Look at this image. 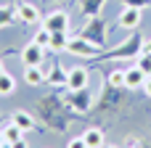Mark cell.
<instances>
[{"label":"cell","mask_w":151,"mask_h":148,"mask_svg":"<svg viewBox=\"0 0 151 148\" xmlns=\"http://www.w3.org/2000/svg\"><path fill=\"white\" fill-rule=\"evenodd\" d=\"M80 37L90 40L93 45H104V42H106V26H104V19L93 16V19H90V24H88V29H82V34H80Z\"/></svg>","instance_id":"cell-1"},{"label":"cell","mask_w":151,"mask_h":148,"mask_svg":"<svg viewBox=\"0 0 151 148\" xmlns=\"http://www.w3.org/2000/svg\"><path fill=\"white\" fill-rule=\"evenodd\" d=\"M42 26L50 32H69V13L66 11H50L42 19Z\"/></svg>","instance_id":"cell-2"},{"label":"cell","mask_w":151,"mask_h":148,"mask_svg":"<svg viewBox=\"0 0 151 148\" xmlns=\"http://www.w3.org/2000/svg\"><path fill=\"white\" fill-rule=\"evenodd\" d=\"M21 61H24V66H40L45 61V48H40L37 42H29L21 50Z\"/></svg>","instance_id":"cell-3"},{"label":"cell","mask_w":151,"mask_h":148,"mask_svg":"<svg viewBox=\"0 0 151 148\" xmlns=\"http://www.w3.org/2000/svg\"><path fill=\"white\" fill-rule=\"evenodd\" d=\"M16 19H19L21 24H37V21H42L37 5H32V3H19V5H16Z\"/></svg>","instance_id":"cell-4"},{"label":"cell","mask_w":151,"mask_h":148,"mask_svg":"<svg viewBox=\"0 0 151 148\" xmlns=\"http://www.w3.org/2000/svg\"><path fill=\"white\" fill-rule=\"evenodd\" d=\"M66 50H69V53H74V56H98V45H93V42H90V40H85V37L69 40Z\"/></svg>","instance_id":"cell-5"},{"label":"cell","mask_w":151,"mask_h":148,"mask_svg":"<svg viewBox=\"0 0 151 148\" xmlns=\"http://www.w3.org/2000/svg\"><path fill=\"white\" fill-rule=\"evenodd\" d=\"M66 87L69 90H85L88 87V69L85 66H72L69 77H66Z\"/></svg>","instance_id":"cell-6"},{"label":"cell","mask_w":151,"mask_h":148,"mask_svg":"<svg viewBox=\"0 0 151 148\" xmlns=\"http://www.w3.org/2000/svg\"><path fill=\"white\" fill-rule=\"evenodd\" d=\"M138 24H141V8H122V13H119V26L122 29H138Z\"/></svg>","instance_id":"cell-7"},{"label":"cell","mask_w":151,"mask_h":148,"mask_svg":"<svg viewBox=\"0 0 151 148\" xmlns=\"http://www.w3.org/2000/svg\"><path fill=\"white\" fill-rule=\"evenodd\" d=\"M66 77H69V69H61V66L45 69V82H50L53 87H66Z\"/></svg>","instance_id":"cell-8"},{"label":"cell","mask_w":151,"mask_h":148,"mask_svg":"<svg viewBox=\"0 0 151 148\" xmlns=\"http://www.w3.org/2000/svg\"><path fill=\"white\" fill-rule=\"evenodd\" d=\"M0 132H3V140H5V143H19V140H24V130H21L16 122H3V124H0Z\"/></svg>","instance_id":"cell-9"},{"label":"cell","mask_w":151,"mask_h":148,"mask_svg":"<svg viewBox=\"0 0 151 148\" xmlns=\"http://www.w3.org/2000/svg\"><path fill=\"white\" fill-rule=\"evenodd\" d=\"M24 82L32 85V87L42 85V82H45V69H42V64H40V66H24Z\"/></svg>","instance_id":"cell-10"},{"label":"cell","mask_w":151,"mask_h":148,"mask_svg":"<svg viewBox=\"0 0 151 148\" xmlns=\"http://www.w3.org/2000/svg\"><path fill=\"white\" fill-rule=\"evenodd\" d=\"M143 82H146V74H143L138 66H130V69H125V87L135 90V87H143Z\"/></svg>","instance_id":"cell-11"},{"label":"cell","mask_w":151,"mask_h":148,"mask_svg":"<svg viewBox=\"0 0 151 148\" xmlns=\"http://www.w3.org/2000/svg\"><path fill=\"white\" fill-rule=\"evenodd\" d=\"M72 109L74 111H88L90 109V95H88V87L85 90H72Z\"/></svg>","instance_id":"cell-12"},{"label":"cell","mask_w":151,"mask_h":148,"mask_svg":"<svg viewBox=\"0 0 151 148\" xmlns=\"http://www.w3.org/2000/svg\"><path fill=\"white\" fill-rule=\"evenodd\" d=\"M82 138H85L88 148H104V132H101L98 127H88V130L82 132Z\"/></svg>","instance_id":"cell-13"},{"label":"cell","mask_w":151,"mask_h":148,"mask_svg":"<svg viewBox=\"0 0 151 148\" xmlns=\"http://www.w3.org/2000/svg\"><path fill=\"white\" fill-rule=\"evenodd\" d=\"M11 122H16L24 132L35 130V119H32V114H27V111H13V114H11Z\"/></svg>","instance_id":"cell-14"},{"label":"cell","mask_w":151,"mask_h":148,"mask_svg":"<svg viewBox=\"0 0 151 148\" xmlns=\"http://www.w3.org/2000/svg\"><path fill=\"white\" fill-rule=\"evenodd\" d=\"M66 45H69V32H53V37H50V50H66Z\"/></svg>","instance_id":"cell-15"},{"label":"cell","mask_w":151,"mask_h":148,"mask_svg":"<svg viewBox=\"0 0 151 148\" xmlns=\"http://www.w3.org/2000/svg\"><path fill=\"white\" fill-rule=\"evenodd\" d=\"M141 40H143V37H130V42H127L125 48L114 50L111 56H135V58H138V45H141Z\"/></svg>","instance_id":"cell-16"},{"label":"cell","mask_w":151,"mask_h":148,"mask_svg":"<svg viewBox=\"0 0 151 148\" xmlns=\"http://www.w3.org/2000/svg\"><path fill=\"white\" fill-rule=\"evenodd\" d=\"M50 37H53V32H50V29H45V26H40V29L35 32L32 42H37L40 48H50Z\"/></svg>","instance_id":"cell-17"},{"label":"cell","mask_w":151,"mask_h":148,"mask_svg":"<svg viewBox=\"0 0 151 148\" xmlns=\"http://www.w3.org/2000/svg\"><path fill=\"white\" fill-rule=\"evenodd\" d=\"M16 90V79L8 74V71H3L0 74V95H11Z\"/></svg>","instance_id":"cell-18"},{"label":"cell","mask_w":151,"mask_h":148,"mask_svg":"<svg viewBox=\"0 0 151 148\" xmlns=\"http://www.w3.org/2000/svg\"><path fill=\"white\" fill-rule=\"evenodd\" d=\"M135 61H138L135 66H138V69H141V71H143L146 77H151V53H149V50H146L143 56H138Z\"/></svg>","instance_id":"cell-19"},{"label":"cell","mask_w":151,"mask_h":148,"mask_svg":"<svg viewBox=\"0 0 151 148\" xmlns=\"http://www.w3.org/2000/svg\"><path fill=\"white\" fill-rule=\"evenodd\" d=\"M109 82H111L114 87H125V69H114V71L109 74Z\"/></svg>","instance_id":"cell-20"},{"label":"cell","mask_w":151,"mask_h":148,"mask_svg":"<svg viewBox=\"0 0 151 148\" xmlns=\"http://www.w3.org/2000/svg\"><path fill=\"white\" fill-rule=\"evenodd\" d=\"M66 148H88V143H85V138H72L66 143Z\"/></svg>","instance_id":"cell-21"},{"label":"cell","mask_w":151,"mask_h":148,"mask_svg":"<svg viewBox=\"0 0 151 148\" xmlns=\"http://www.w3.org/2000/svg\"><path fill=\"white\" fill-rule=\"evenodd\" d=\"M127 8H146L149 5V0H122Z\"/></svg>","instance_id":"cell-22"},{"label":"cell","mask_w":151,"mask_h":148,"mask_svg":"<svg viewBox=\"0 0 151 148\" xmlns=\"http://www.w3.org/2000/svg\"><path fill=\"white\" fill-rule=\"evenodd\" d=\"M5 24H11V11H8V8L0 11V26H5Z\"/></svg>","instance_id":"cell-23"},{"label":"cell","mask_w":151,"mask_h":148,"mask_svg":"<svg viewBox=\"0 0 151 148\" xmlns=\"http://www.w3.org/2000/svg\"><path fill=\"white\" fill-rule=\"evenodd\" d=\"M143 93L151 98V77H146V82H143Z\"/></svg>","instance_id":"cell-24"},{"label":"cell","mask_w":151,"mask_h":148,"mask_svg":"<svg viewBox=\"0 0 151 148\" xmlns=\"http://www.w3.org/2000/svg\"><path fill=\"white\" fill-rule=\"evenodd\" d=\"M13 148H27V143H24V140H19V143H13Z\"/></svg>","instance_id":"cell-25"},{"label":"cell","mask_w":151,"mask_h":148,"mask_svg":"<svg viewBox=\"0 0 151 148\" xmlns=\"http://www.w3.org/2000/svg\"><path fill=\"white\" fill-rule=\"evenodd\" d=\"M0 148H13V143H3V146H0Z\"/></svg>","instance_id":"cell-26"},{"label":"cell","mask_w":151,"mask_h":148,"mask_svg":"<svg viewBox=\"0 0 151 148\" xmlns=\"http://www.w3.org/2000/svg\"><path fill=\"white\" fill-rule=\"evenodd\" d=\"M104 148H119V146H106V143H104Z\"/></svg>","instance_id":"cell-27"},{"label":"cell","mask_w":151,"mask_h":148,"mask_svg":"<svg viewBox=\"0 0 151 148\" xmlns=\"http://www.w3.org/2000/svg\"><path fill=\"white\" fill-rule=\"evenodd\" d=\"M3 71H5V69H3V61H0V74H3Z\"/></svg>","instance_id":"cell-28"},{"label":"cell","mask_w":151,"mask_h":148,"mask_svg":"<svg viewBox=\"0 0 151 148\" xmlns=\"http://www.w3.org/2000/svg\"><path fill=\"white\" fill-rule=\"evenodd\" d=\"M146 50H149V53H151V40H149V48H146Z\"/></svg>","instance_id":"cell-29"},{"label":"cell","mask_w":151,"mask_h":148,"mask_svg":"<svg viewBox=\"0 0 151 148\" xmlns=\"http://www.w3.org/2000/svg\"><path fill=\"white\" fill-rule=\"evenodd\" d=\"M3 143H5V140H3ZM3 143H0V146H3Z\"/></svg>","instance_id":"cell-30"}]
</instances>
